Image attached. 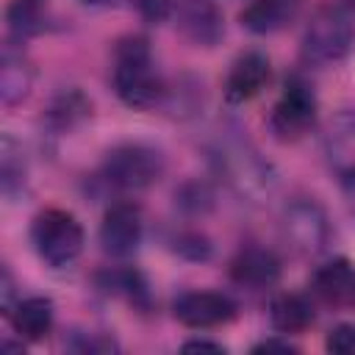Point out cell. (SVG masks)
<instances>
[{"label": "cell", "mask_w": 355, "mask_h": 355, "mask_svg": "<svg viewBox=\"0 0 355 355\" xmlns=\"http://www.w3.org/2000/svg\"><path fill=\"white\" fill-rule=\"evenodd\" d=\"M111 83L116 97L136 111H147L164 103L166 83L155 69L153 50L147 36L128 33L114 44V69Z\"/></svg>", "instance_id": "cell-1"}, {"label": "cell", "mask_w": 355, "mask_h": 355, "mask_svg": "<svg viewBox=\"0 0 355 355\" xmlns=\"http://www.w3.org/2000/svg\"><path fill=\"white\" fill-rule=\"evenodd\" d=\"M211 164L219 172V178L250 202H261L277 186L269 161H263L261 153L241 136H222L211 147Z\"/></svg>", "instance_id": "cell-2"}, {"label": "cell", "mask_w": 355, "mask_h": 355, "mask_svg": "<svg viewBox=\"0 0 355 355\" xmlns=\"http://www.w3.org/2000/svg\"><path fill=\"white\" fill-rule=\"evenodd\" d=\"M355 42V28L349 19V8L344 6H322L311 17V22L302 31V61L308 67H330L347 58Z\"/></svg>", "instance_id": "cell-3"}, {"label": "cell", "mask_w": 355, "mask_h": 355, "mask_svg": "<svg viewBox=\"0 0 355 355\" xmlns=\"http://www.w3.org/2000/svg\"><path fill=\"white\" fill-rule=\"evenodd\" d=\"M164 169L166 158L158 147L144 141H122L105 153L100 178L116 191H144L164 178Z\"/></svg>", "instance_id": "cell-4"}, {"label": "cell", "mask_w": 355, "mask_h": 355, "mask_svg": "<svg viewBox=\"0 0 355 355\" xmlns=\"http://www.w3.org/2000/svg\"><path fill=\"white\" fill-rule=\"evenodd\" d=\"M31 244L47 266L64 269L80 258L86 233L75 214L64 208H44L31 222Z\"/></svg>", "instance_id": "cell-5"}, {"label": "cell", "mask_w": 355, "mask_h": 355, "mask_svg": "<svg viewBox=\"0 0 355 355\" xmlns=\"http://www.w3.org/2000/svg\"><path fill=\"white\" fill-rule=\"evenodd\" d=\"M316 116H319V100H316L313 86L302 75H288L280 97L275 100L269 111L266 125L277 141L294 144L313 130Z\"/></svg>", "instance_id": "cell-6"}, {"label": "cell", "mask_w": 355, "mask_h": 355, "mask_svg": "<svg viewBox=\"0 0 355 355\" xmlns=\"http://www.w3.org/2000/svg\"><path fill=\"white\" fill-rule=\"evenodd\" d=\"M280 230L288 247L300 255H319L327 250L333 227L324 208L311 197H297L283 208Z\"/></svg>", "instance_id": "cell-7"}, {"label": "cell", "mask_w": 355, "mask_h": 355, "mask_svg": "<svg viewBox=\"0 0 355 355\" xmlns=\"http://www.w3.org/2000/svg\"><path fill=\"white\" fill-rule=\"evenodd\" d=\"M322 153L327 169L344 189L352 211H355V108H341L324 128Z\"/></svg>", "instance_id": "cell-8"}, {"label": "cell", "mask_w": 355, "mask_h": 355, "mask_svg": "<svg viewBox=\"0 0 355 355\" xmlns=\"http://www.w3.org/2000/svg\"><path fill=\"white\" fill-rule=\"evenodd\" d=\"M239 305L222 291H183L172 302V316L191 330H211L233 322Z\"/></svg>", "instance_id": "cell-9"}, {"label": "cell", "mask_w": 355, "mask_h": 355, "mask_svg": "<svg viewBox=\"0 0 355 355\" xmlns=\"http://www.w3.org/2000/svg\"><path fill=\"white\" fill-rule=\"evenodd\" d=\"M144 239V219L141 208L119 200L111 202L100 222V247L111 258H130Z\"/></svg>", "instance_id": "cell-10"}, {"label": "cell", "mask_w": 355, "mask_h": 355, "mask_svg": "<svg viewBox=\"0 0 355 355\" xmlns=\"http://www.w3.org/2000/svg\"><path fill=\"white\" fill-rule=\"evenodd\" d=\"M175 28L194 47H216L225 36V14L216 0H178Z\"/></svg>", "instance_id": "cell-11"}, {"label": "cell", "mask_w": 355, "mask_h": 355, "mask_svg": "<svg viewBox=\"0 0 355 355\" xmlns=\"http://www.w3.org/2000/svg\"><path fill=\"white\" fill-rule=\"evenodd\" d=\"M272 78V64L263 50H244L233 58L227 78H225V100L230 105H244L252 97H258Z\"/></svg>", "instance_id": "cell-12"}, {"label": "cell", "mask_w": 355, "mask_h": 355, "mask_svg": "<svg viewBox=\"0 0 355 355\" xmlns=\"http://www.w3.org/2000/svg\"><path fill=\"white\" fill-rule=\"evenodd\" d=\"M227 275H230V280H233L236 286H241V288L263 291V288L277 286V280H280V275H283V261L277 258L275 250L250 244V247H241V250L230 258Z\"/></svg>", "instance_id": "cell-13"}, {"label": "cell", "mask_w": 355, "mask_h": 355, "mask_svg": "<svg viewBox=\"0 0 355 355\" xmlns=\"http://www.w3.org/2000/svg\"><path fill=\"white\" fill-rule=\"evenodd\" d=\"M311 294L333 308H341L347 302H355V263L349 258H330L322 266L313 269Z\"/></svg>", "instance_id": "cell-14"}, {"label": "cell", "mask_w": 355, "mask_h": 355, "mask_svg": "<svg viewBox=\"0 0 355 355\" xmlns=\"http://www.w3.org/2000/svg\"><path fill=\"white\" fill-rule=\"evenodd\" d=\"M33 78H36V69H33L28 53L22 50V42L8 39L3 44V55H0V100H3V105L22 103L33 89Z\"/></svg>", "instance_id": "cell-15"}, {"label": "cell", "mask_w": 355, "mask_h": 355, "mask_svg": "<svg viewBox=\"0 0 355 355\" xmlns=\"http://www.w3.org/2000/svg\"><path fill=\"white\" fill-rule=\"evenodd\" d=\"M94 286L103 294L128 302L139 313H147L150 305H153L147 277L139 269H133V266H108V269H103V272L94 275Z\"/></svg>", "instance_id": "cell-16"}, {"label": "cell", "mask_w": 355, "mask_h": 355, "mask_svg": "<svg viewBox=\"0 0 355 355\" xmlns=\"http://www.w3.org/2000/svg\"><path fill=\"white\" fill-rule=\"evenodd\" d=\"M89 119H92V100L78 86H69V89H61L50 100L42 122L53 136H64V133L78 130Z\"/></svg>", "instance_id": "cell-17"}, {"label": "cell", "mask_w": 355, "mask_h": 355, "mask_svg": "<svg viewBox=\"0 0 355 355\" xmlns=\"http://www.w3.org/2000/svg\"><path fill=\"white\" fill-rule=\"evenodd\" d=\"M300 6L302 0H250L239 11V22L255 36H269L283 31L297 17Z\"/></svg>", "instance_id": "cell-18"}, {"label": "cell", "mask_w": 355, "mask_h": 355, "mask_svg": "<svg viewBox=\"0 0 355 355\" xmlns=\"http://www.w3.org/2000/svg\"><path fill=\"white\" fill-rule=\"evenodd\" d=\"M14 333L22 338V341H42L50 330H53V322H55V305L50 297H19L17 308L11 311L8 316Z\"/></svg>", "instance_id": "cell-19"}, {"label": "cell", "mask_w": 355, "mask_h": 355, "mask_svg": "<svg viewBox=\"0 0 355 355\" xmlns=\"http://www.w3.org/2000/svg\"><path fill=\"white\" fill-rule=\"evenodd\" d=\"M313 319H316L313 302L305 294L283 291V294H275L269 302V324L277 333H302L313 324Z\"/></svg>", "instance_id": "cell-20"}, {"label": "cell", "mask_w": 355, "mask_h": 355, "mask_svg": "<svg viewBox=\"0 0 355 355\" xmlns=\"http://www.w3.org/2000/svg\"><path fill=\"white\" fill-rule=\"evenodd\" d=\"M0 186L8 202H17L28 191V166L22 158V144L11 133H3L0 139Z\"/></svg>", "instance_id": "cell-21"}, {"label": "cell", "mask_w": 355, "mask_h": 355, "mask_svg": "<svg viewBox=\"0 0 355 355\" xmlns=\"http://www.w3.org/2000/svg\"><path fill=\"white\" fill-rule=\"evenodd\" d=\"M8 39L28 42L47 28V0H8L6 6Z\"/></svg>", "instance_id": "cell-22"}, {"label": "cell", "mask_w": 355, "mask_h": 355, "mask_svg": "<svg viewBox=\"0 0 355 355\" xmlns=\"http://www.w3.org/2000/svg\"><path fill=\"white\" fill-rule=\"evenodd\" d=\"M175 208L183 216H205L214 208V189L205 180H186L175 189Z\"/></svg>", "instance_id": "cell-23"}, {"label": "cell", "mask_w": 355, "mask_h": 355, "mask_svg": "<svg viewBox=\"0 0 355 355\" xmlns=\"http://www.w3.org/2000/svg\"><path fill=\"white\" fill-rule=\"evenodd\" d=\"M169 250L183 261H208L214 255V244L202 230L183 227L169 239Z\"/></svg>", "instance_id": "cell-24"}, {"label": "cell", "mask_w": 355, "mask_h": 355, "mask_svg": "<svg viewBox=\"0 0 355 355\" xmlns=\"http://www.w3.org/2000/svg\"><path fill=\"white\" fill-rule=\"evenodd\" d=\"M324 349L336 352V355H355V324L341 322V324L330 327V333L324 338Z\"/></svg>", "instance_id": "cell-25"}, {"label": "cell", "mask_w": 355, "mask_h": 355, "mask_svg": "<svg viewBox=\"0 0 355 355\" xmlns=\"http://www.w3.org/2000/svg\"><path fill=\"white\" fill-rule=\"evenodd\" d=\"M136 6H139V14H141L144 22L161 25L164 19H169L175 14L178 0H136Z\"/></svg>", "instance_id": "cell-26"}, {"label": "cell", "mask_w": 355, "mask_h": 355, "mask_svg": "<svg viewBox=\"0 0 355 355\" xmlns=\"http://www.w3.org/2000/svg\"><path fill=\"white\" fill-rule=\"evenodd\" d=\"M17 283H14V275H11V269L8 266H3V277H0V308H3V313L6 316H11V311L17 308Z\"/></svg>", "instance_id": "cell-27"}, {"label": "cell", "mask_w": 355, "mask_h": 355, "mask_svg": "<svg viewBox=\"0 0 355 355\" xmlns=\"http://www.w3.org/2000/svg\"><path fill=\"white\" fill-rule=\"evenodd\" d=\"M252 352H297L294 344H288L286 338H263L258 344H252Z\"/></svg>", "instance_id": "cell-28"}, {"label": "cell", "mask_w": 355, "mask_h": 355, "mask_svg": "<svg viewBox=\"0 0 355 355\" xmlns=\"http://www.w3.org/2000/svg\"><path fill=\"white\" fill-rule=\"evenodd\" d=\"M183 352H225V344H219V341H211V338H191V341H186L183 347H180Z\"/></svg>", "instance_id": "cell-29"}, {"label": "cell", "mask_w": 355, "mask_h": 355, "mask_svg": "<svg viewBox=\"0 0 355 355\" xmlns=\"http://www.w3.org/2000/svg\"><path fill=\"white\" fill-rule=\"evenodd\" d=\"M80 3H83V6H97V8H100V6H114L116 0H80Z\"/></svg>", "instance_id": "cell-30"}, {"label": "cell", "mask_w": 355, "mask_h": 355, "mask_svg": "<svg viewBox=\"0 0 355 355\" xmlns=\"http://www.w3.org/2000/svg\"><path fill=\"white\" fill-rule=\"evenodd\" d=\"M344 8H349V11H355V0H344Z\"/></svg>", "instance_id": "cell-31"}]
</instances>
